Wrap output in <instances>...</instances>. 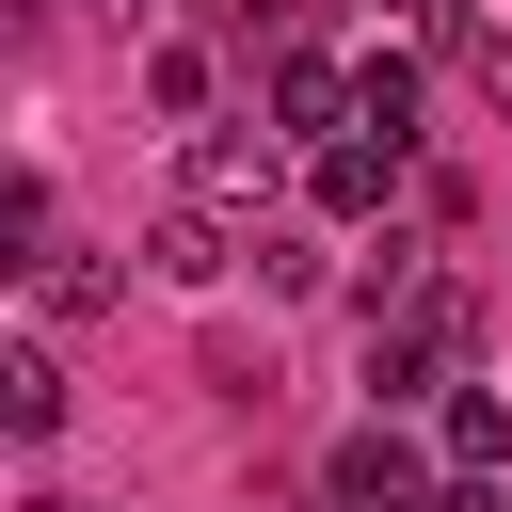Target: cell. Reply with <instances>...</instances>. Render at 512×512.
Wrapping results in <instances>:
<instances>
[{
	"label": "cell",
	"instance_id": "9",
	"mask_svg": "<svg viewBox=\"0 0 512 512\" xmlns=\"http://www.w3.org/2000/svg\"><path fill=\"white\" fill-rule=\"evenodd\" d=\"M208 16H224V32H288V0H208Z\"/></svg>",
	"mask_w": 512,
	"mask_h": 512
},
{
	"label": "cell",
	"instance_id": "4",
	"mask_svg": "<svg viewBox=\"0 0 512 512\" xmlns=\"http://www.w3.org/2000/svg\"><path fill=\"white\" fill-rule=\"evenodd\" d=\"M272 128H288V144H336V128H352V80H336L320 48H288V64H272Z\"/></svg>",
	"mask_w": 512,
	"mask_h": 512
},
{
	"label": "cell",
	"instance_id": "10",
	"mask_svg": "<svg viewBox=\"0 0 512 512\" xmlns=\"http://www.w3.org/2000/svg\"><path fill=\"white\" fill-rule=\"evenodd\" d=\"M384 16H400V32H448V16H464V0H384Z\"/></svg>",
	"mask_w": 512,
	"mask_h": 512
},
{
	"label": "cell",
	"instance_id": "7",
	"mask_svg": "<svg viewBox=\"0 0 512 512\" xmlns=\"http://www.w3.org/2000/svg\"><path fill=\"white\" fill-rule=\"evenodd\" d=\"M144 272H176V288H208V272H224V208H192V192H176V224L144 240Z\"/></svg>",
	"mask_w": 512,
	"mask_h": 512
},
{
	"label": "cell",
	"instance_id": "6",
	"mask_svg": "<svg viewBox=\"0 0 512 512\" xmlns=\"http://www.w3.org/2000/svg\"><path fill=\"white\" fill-rule=\"evenodd\" d=\"M0 432H16V448L64 432V368H48V352H0Z\"/></svg>",
	"mask_w": 512,
	"mask_h": 512
},
{
	"label": "cell",
	"instance_id": "5",
	"mask_svg": "<svg viewBox=\"0 0 512 512\" xmlns=\"http://www.w3.org/2000/svg\"><path fill=\"white\" fill-rule=\"evenodd\" d=\"M432 448H448V464H512V400H496V384H448V400H432Z\"/></svg>",
	"mask_w": 512,
	"mask_h": 512
},
{
	"label": "cell",
	"instance_id": "2",
	"mask_svg": "<svg viewBox=\"0 0 512 512\" xmlns=\"http://www.w3.org/2000/svg\"><path fill=\"white\" fill-rule=\"evenodd\" d=\"M432 464H448V448H416L400 416H368V432L336 448V512H432Z\"/></svg>",
	"mask_w": 512,
	"mask_h": 512
},
{
	"label": "cell",
	"instance_id": "1",
	"mask_svg": "<svg viewBox=\"0 0 512 512\" xmlns=\"http://www.w3.org/2000/svg\"><path fill=\"white\" fill-rule=\"evenodd\" d=\"M272 144H288V128H192V144H176V192L224 208V224H256V208H272Z\"/></svg>",
	"mask_w": 512,
	"mask_h": 512
},
{
	"label": "cell",
	"instance_id": "11",
	"mask_svg": "<svg viewBox=\"0 0 512 512\" xmlns=\"http://www.w3.org/2000/svg\"><path fill=\"white\" fill-rule=\"evenodd\" d=\"M112 16H144V0H112Z\"/></svg>",
	"mask_w": 512,
	"mask_h": 512
},
{
	"label": "cell",
	"instance_id": "3",
	"mask_svg": "<svg viewBox=\"0 0 512 512\" xmlns=\"http://www.w3.org/2000/svg\"><path fill=\"white\" fill-rule=\"evenodd\" d=\"M400 160H416V128H336L304 176H320V208H336V224H368V208L400 192Z\"/></svg>",
	"mask_w": 512,
	"mask_h": 512
},
{
	"label": "cell",
	"instance_id": "8",
	"mask_svg": "<svg viewBox=\"0 0 512 512\" xmlns=\"http://www.w3.org/2000/svg\"><path fill=\"white\" fill-rule=\"evenodd\" d=\"M32 288H48V320H96V304H112L128 272H112V256H64V240H48V256H32Z\"/></svg>",
	"mask_w": 512,
	"mask_h": 512
}]
</instances>
